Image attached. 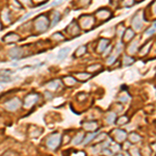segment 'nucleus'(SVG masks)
Instances as JSON below:
<instances>
[{"label":"nucleus","mask_w":156,"mask_h":156,"mask_svg":"<svg viewBox=\"0 0 156 156\" xmlns=\"http://www.w3.org/2000/svg\"><path fill=\"white\" fill-rule=\"evenodd\" d=\"M62 80H64V83L68 86H72L74 84H76V79L73 78L72 76H66V77H64Z\"/></svg>","instance_id":"21"},{"label":"nucleus","mask_w":156,"mask_h":156,"mask_svg":"<svg viewBox=\"0 0 156 156\" xmlns=\"http://www.w3.org/2000/svg\"><path fill=\"white\" fill-rule=\"evenodd\" d=\"M45 1H47V0H34V3H38V4H41V3L45 2Z\"/></svg>","instance_id":"43"},{"label":"nucleus","mask_w":156,"mask_h":156,"mask_svg":"<svg viewBox=\"0 0 156 156\" xmlns=\"http://www.w3.org/2000/svg\"><path fill=\"white\" fill-rule=\"evenodd\" d=\"M0 30H1V23H0Z\"/></svg>","instance_id":"47"},{"label":"nucleus","mask_w":156,"mask_h":156,"mask_svg":"<svg viewBox=\"0 0 156 156\" xmlns=\"http://www.w3.org/2000/svg\"><path fill=\"white\" fill-rule=\"evenodd\" d=\"M103 152H104V154H105V155H112V151L108 150V149H104Z\"/></svg>","instance_id":"40"},{"label":"nucleus","mask_w":156,"mask_h":156,"mask_svg":"<svg viewBox=\"0 0 156 156\" xmlns=\"http://www.w3.org/2000/svg\"><path fill=\"white\" fill-rule=\"evenodd\" d=\"M155 34V22L153 23V25L149 27L148 30H146V34H148V36H152V34Z\"/></svg>","instance_id":"32"},{"label":"nucleus","mask_w":156,"mask_h":156,"mask_svg":"<svg viewBox=\"0 0 156 156\" xmlns=\"http://www.w3.org/2000/svg\"><path fill=\"white\" fill-rule=\"evenodd\" d=\"M62 135L57 132L51 134L46 140L47 147H48L50 150H56V149L60 147V143H62Z\"/></svg>","instance_id":"2"},{"label":"nucleus","mask_w":156,"mask_h":156,"mask_svg":"<svg viewBox=\"0 0 156 156\" xmlns=\"http://www.w3.org/2000/svg\"><path fill=\"white\" fill-rule=\"evenodd\" d=\"M135 1H138V2H140V1H143V0H135Z\"/></svg>","instance_id":"45"},{"label":"nucleus","mask_w":156,"mask_h":156,"mask_svg":"<svg viewBox=\"0 0 156 156\" xmlns=\"http://www.w3.org/2000/svg\"><path fill=\"white\" fill-rule=\"evenodd\" d=\"M116 156H123V155H122V154H117Z\"/></svg>","instance_id":"44"},{"label":"nucleus","mask_w":156,"mask_h":156,"mask_svg":"<svg viewBox=\"0 0 156 156\" xmlns=\"http://www.w3.org/2000/svg\"><path fill=\"white\" fill-rule=\"evenodd\" d=\"M110 50H112V47H107L106 49L104 50V51H105V53H104V55H108V54H109V51H110Z\"/></svg>","instance_id":"42"},{"label":"nucleus","mask_w":156,"mask_h":156,"mask_svg":"<svg viewBox=\"0 0 156 156\" xmlns=\"http://www.w3.org/2000/svg\"><path fill=\"white\" fill-rule=\"evenodd\" d=\"M21 106V101L18 98H13L5 102V108L8 109V112H15L19 107Z\"/></svg>","instance_id":"6"},{"label":"nucleus","mask_w":156,"mask_h":156,"mask_svg":"<svg viewBox=\"0 0 156 156\" xmlns=\"http://www.w3.org/2000/svg\"><path fill=\"white\" fill-rule=\"evenodd\" d=\"M126 156H131V155H130V154H126Z\"/></svg>","instance_id":"46"},{"label":"nucleus","mask_w":156,"mask_h":156,"mask_svg":"<svg viewBox=\"0 0 156 156\" xmlns=\"http://www.w3.org/2000/svg\"><path fill=\"white\" fill-rule=\"evenodd\" d=\"M132 153H133V156H140V154H138V149H132Z\"/></svg>","instance_id":"41"},{"label":"nucleus","mask_w":156,"mask_h":156,"mask_svg":"<svg viewBox=\"0 0 156 156\" xmlns=\"http://www.w3.org/2000/svg\"><path fill=\"white\" fill-rule=\"evenodd\" d=\"M12 79H10V76H0V82H10Z\"/></svg>","instance_id":"34"},{"label":"nucleus","mask_w":156,"mask_h":156,"mask_svg":"<svg viewBox=\"0 0 156 156\" xmlns=\"http://www.w3.org/2000/svg\"><path fill=\"white\" fill-rule=\"evenodd\" d=\"M52 39L56 40V41H64L65 38H64V36H62L60 32H55V34H53V36H52Z\"/></svg>","instance_id":"31"},{"label":"nucleus","mask_w":156,"mask_h":156,"mask_svg":"<svg viewBox=\"0 0 156 156\" xmlns=\"http://www.w3.org/2000/svg\"><path fill=\"white\" fill-rule=\"evenodd\" d=\"M132 27L134 30H140L143 27V16L142 13H138L132 19Z\"/></svg>","instance_id":"8"},{"label":"nucleus","mask_w":156,"mask_h":156,"mask_svg":"<svg viewBox=\"0 0 156 156\" xmlns=\"http://www.w3.org/2000/svg\"><path fill=\"white\" fill-rule=\"evenodd\" d=\"M20 1L21 3H23V4L27 5V6H32V1L31 0H18Z\"/></svg>","instance_id":"35"},{"label":"nucleus","mask_w":156,"mask_h":156,"mask_svg":"<svg viewBox=\"0 0 156 156\" xmlns=\"http://www.w3.org/2000/svg\"><path fill=\"white\" fill-rule=\"evenodd\" d=\"M23 48L22 47H15L13 49H10L8 52V55H10V58H14V60H19L21 57L23 56Z\"/></svg>","instance_id":"10"},{"label":"nucleus","mask_w":156,"mask_h":156,"mask_svg":"<svg viewBox=\"0 0 156 156\" xmlns=\"http://www.w3.org/2000/svg\"><path fill=\"white\" fill-rule=\"evenodd\" d=\"M79 25H80L81 28L83 29H91L94 25V22H95V19H94L93 16L91 15H83L81 16L79 20Z\"/></svg>","instance_id":"3"},{"label":"nucleus","mask_w":156,"mask_h":156,"mask_svg":"<svg viewBox=\"0 0 156 156\" xmlns=\"http://www.w3.org/2000/svg\"><path fill=\"white\" fill-rule=\"evenodd\" d=\"M83 128L88 131H94V130L98 129V123L96 121H91V122L83 123Z\"/></svg>","instance_id":"14"},{"label":"nucleus","mask_w":156,"mask_h":156,"mask_svg":"<svg viewBox=\"0 0 156 156\" xmlns=\"http://www.w3.org/2000/svg\"><path fill=\"white\" fill-rule=\"evenodd\" d=\"M91 1L92 0H79V4H80L81 6H86V5L90 4Z\"/></svg>","instance_id":"36"},{"label":"nucleus","mask_w":156,"mask_h":156,"mask_svg":"<svg viewBox=\"0 0 156 156\" xmlns=\"http://www.w3.org/2000/svg\"><path fill=\"white\" fill-rule=\"evenodd\" d=\"M1 20L5 25H8L10 23V12L8 10H3L1 12Z\"/></svg>","instance_id":"18"},{"label":"nucleus","mask_w":156,"mask_h":156,"mask_svg":"<svg viewBox=\"0 0 156 156\" xmlns=\"http://www.w3.org/2000/svg\"><path fill=\"white\" fill-rule=\"evenodd\" d=\"M60 18H62V16H60V12H57V10H54L53 13H52V22L50 23V26H55L58 22L60 21Z\"/></svg>","instance_id":"16"},{"label":"nucleus","mask_w":156,"mask_h":156,"mask_svg":"<svg viewBox=\"0 0 156 156\" xmlns=\"http://www.w3.org/2000/svg\"><path fill=\"white\" fill-rule=\"evenodd\" d=\"M19 40H20V36L15 32H8L3 38V41L5 43H15V42H18Z\"/></svg>","instance_id":"11"},{"label":"nucleus","mask_w":156,"mask_h":156,"mask_svg":"<svg viewBox=\"0 0 156 156\" xmlns=\"http://www.w3.org/2000/svg\"><path fill=\"white\" fill-rule=\"evenodd\" d=\"M108 44H109V40L100 39V40H99V42H98V46H97V52H99V53H102V52H104V50L108 47Z\"/></svg>","instance_id":"12"},{"label":"nucleus","mask_w":156,"mask_h":156,"mask_svg":"<svg viewBox=\"0 0 156 156\" xmlns=\"http://www.w3.org/2000/svg\"><path fill=\"white\" fill-rule=\"evenodd\" d=\"M96 136H97V133L96 132L88 133V134L86 136V138H84V140H83V143H84V144H88L92 140H94V138H96Z\"/></svg>","instance_id":"26"},{"label":"nucleus","mask_w":156,"mask_h":156,"mask_svg":"<svg viewBox=\"0 0 156 156\" xmlns=\"http://www.w3.org/2000/svg\"><path fill=\"white\" fill-rule=\"evenodd\" d=\"M134 36H135L134 31H133L131 28H127L125 30L124 34H123V42H124V43H127V42L131 41Z\"/></svg>","instance_id":"13"},{"label":"nucleus","mask_w":156,"mask_h":156,"mask_svg":"<svg viewBox=\"0 0 156 156\" xmlns=\"http://www.w3.org/2000/svg\"><path fill=\"white\" fill-rule=\"evenodd\" d=\"M67 31H68V34H71V36H76L80 34V27H79V25H78V23L75 20H73L70 23V25L68 26Z\"/></svg>","instance_id":"7"},{"label":"nucleus","mask_w":156,"mask_h":156,"mask_svg":"<svg viewBox=\"0 0 156 156\" xmlns=\"http://www.w3.org/2000/svg\"><path fill=\"white\" fill-rule=\"evenodd\" d=\"M114 60H116V55H110V56L108 57V60H107V64L108 65H112V64H114Z\"/></svg>","instance_id":"37"},{"label":"nucleus","mask_w":156,"mask_h":156,"mask_svg":"<svg viewBox=\"0 0 156 156\" xmlns=\"http://www.w3.org/2000/svg\"><path fill=\"white\" fill-rule=\"evenodd\" d=\"M128 120H129V118H128L127 116H122V117H120L119 119H118L117 124L118 125H125V124H127Z\"/></svg>","instance_id":"30"},{"label":"nucleus","mask_w":156,"mask_h":156,"mask_svg":"<svg viewBox=\"0 0 156 156\" xmlns=\"http://www.w3.org/2000/svg\"><path fill=\"white\" fill-rule=\"evenodd\" d=\"M86 50H88V48H86V45H81V46H79L77 49H76L75 56H77V57L82 56L83 54H86Z\"/></svg>","instance_id":"20"},{"label":"nucleus","mask_w":156,"mask_h":156,"mask_svg":"<svg viewBox=\"0 0 156 156\" xmlns=\"http://www.w3.org/2000/svg\"><path fill=\"white\" fill-rule=\"evenodd\" d=\"M34 29H36V32L42 34V32L46 31L47 29H48V27L50 26L49 19H48V17H47L46 15L42 14V15L38 16V17L34 19Z\"/></svg>","instance_id":"1"},{"label":"nucleus","mask_w":156,"mask_h":156,"mask_svg":"<svg viewBox=\"0 0 156 156\" xmlns=\"http://www.w3.org/2000/svg\"><path fill=\"white\" fill-rule=\"evenodd\" d=\"M112 16V12L108 8H101L95 13V17L99 20H107Z\"/></svg>","instance_id":"9"},{"label":"nucleus","mask_w":156,"mask_h":156,"mask_svg":"<svg viewBox=\"0 0 156 156\" xmlns=\"http://www.w3.org/2000/svg\"><path fill=\"white\" fill-rule=\"evenodd\" d=\"M62 1H64V0H55L54 2L51 4V6H56V5H60V3L62 2Z\"/></svg>","instance_id":"39"},{"label":"nucleus","mask_w":156,"mask_h":156,"mask_svg":"<svg viewBox=\"0 0 156 156\" xmlns=\"http://www.w3.org/2000/svg\"><path fill=\"white\" fill-rule=\"evenodd\" d=\"M114 120H116V114H114V112H109L106 117V122L108 123V124H114V123L116 122Z\"/></svg>","instance_id":"27"},{"label":"nucleus","mask_w":156,"mask_h":156,"mask_svg":"<svg viewBox=\"0 0 156 156\" xmlns=\"http://www.w3.org/2000/svg\"><path fill=\"white\" fill-rule=\"evenodd\" d=\"M105 135H106V134H105V133H100V134L98 135L99 138H97V140H96V142H99V140H103L104 138H105Z\"/></svg>","instance_id":"38"},{"label":"nucleus","mask_w":156,"mask_h":156,"mask_svg":"<svg viewBox=\"0 0 156 156\" xmlns=\"http://www.w3.org/2000/svg\"><path fill=\"white\" fill-rule=\"evenodd\" d=\"M128 138H129L130 142H132V143H138V142H140V136L138 134V133H135V132L130 133Z\"/></svg>","instance_id":"25"},{"label":"nucleus","mask_w":156,"mask_h":156,"mask_svg":"<svg viewBox=\"0 0 156 156\" xmlns=\"http://www.w3.org/2000/svg\"><path fill=\"white\" fill-rule=\"evenodd\" d=\"M150 48H151V42H148V43L144 45V47L140 49V54L142 55V56H143V55H147L148 54L149 50H150Z\"/></svg>","instance_id":"23"},{"label":"nucleus","mask_w":156,"mask_h":156,"mask_svg":"<svg viewBox=\"0 0 156 156\" xmlns=\"http://www.w3.org/2000/svg\"><path fill=\"white\" fill-rule=\"evenodd\" d=\"M138 40H136V41H134L132 44L129 46L128 52H129L130 54H134L135 52L138 51Z\"/></svg>","instance_id":"22"},{"label":"nucleus","mask_w":156,"mask_h":156,"mask_svg":"<svg viewBox=\"0 0 156 156\" xmlns=\"http://www.w3.org/2000/svg\"><path fill=\"white\" fill-rule=\"evenodd\" d=\"M60 86V82L58 80H53V81H51V82H49L48 84H47V88L50 90V91H52V92L56 91Z\"/></svg>","instance_id":"19"},{"label":"nucleus","mask_w":156,"mask_h":156,"mask_svg":"<svg viewBox=\"0 0 156 156\" xmlns=\"http://www.w3.org/2000/svg\"><path fill=\"white\" fill-rule=\"evenodd\" d=\"M83 138H84V133H83V132H79L75 136V138L73 140V144H74V145H79V144H80L81 142L83 140Z\"/></svg>","instance_id":"24"},{"label":"nucleus","mask_w":156,"mask_h":156,"mask_svg":"<svg viewBox=\"0 0 156 156\" xmlns=\"http://www.w3.org/2000/svg\"><path fill=\"white\" fill-rule=\"evenodd\" d=\"M133 62H134V60H133L132 57L128 56V55H125L124 58H123V64H124L125 66H130V65H132Z\"/></svg>","instance_id":"29"},{"label":"nucleus","mask_w":156,"mask_h":156,"mask_svg":"<svg viewBox=\"0 0 156 156\" xmlns=\"http://www.w3.org/2000/svg\"><path fill=\"white\" fill-rule=\"evenodd\" d=\"M122 3L124 6L130 8V6H132V5L134 4V0H122Z\"/></svg>","instance_id":"33"},{"label":"nucleus","mask_w":156,"mask_h":156,"mask_svg":"<svg viewBox=\"0 0 156 156\" xmlns=\"http://www.w3.org/2000/svg\"><path fill=\"white\" fill-rule=\"evenodd\" d=\"M39 94L36 93H31L29 94V95H27V96L25 97V99H24V107H26V108H30V107H32L36 103H38V101H39Z\"/></svg>","instance_id":"4"},{"label":"nucleus","mask_w":156,"mask_h":156,"mask_svg":"<svg viewBox=\"0 0 156 156\" xmlns=\"http://www.w3.org/2000/svg\"><path fill=\"white\" fill-rule=\"evenodd\" d=\"M75 77L77 78L78 80L86 81L92 77V74L91 73H86V72H82V73L79 72V73H75Z\"/></svg>","instance_id":"17"},{"label":"nucleus","mask_w":156,"mask_h":156,"mask_svg":"<svg viewBox=\"0 0 156 156\" xmlns=\"http://www.w3.org/2000/svg\"><path fill=\"white\" fill-rule=\"evenodd\" d=\"M110 134H112V138H114L116 142H118V143H122V142H124V140H126V138H127L126 131H124V130L122 129H114L112 132H110Z\"/></svg>","instance_id":"5"},{"label":"nucleus","mask_w":156,"mask_h":156,"mask_svg":"<svg viewBox=\"0 0 156 156\" xmlns=\"http://www.w3.org/2000/svg\"><path fill=\"white\" fill-rule=\"evenodd\" d=\"M70 51H71V49L70 48H68V47H66V48H62V49L58 51V53H57V60H64L66 57L68 56V54L70 53Z\"/></svg>","instance_id":"15"},{"label":"nucleus","mask_w":156,"mask_h":156,"mask_svg":"<svg viewBox=\"0 0 156 156\" xmlns=\"http://www.w3.org/2000/svg\"><path fill=\"white\" fill-rule=\"evenodd\" d=\"M101 68H102L101 65H99V64H95V65L90 66V67L88 68V71L90 73H93V72H96V71L100 70Z\"/></svg>","instance_id":"28"}]
</instances>
